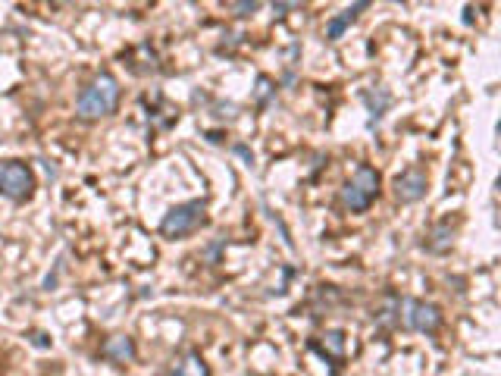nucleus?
<instances>
[{
  "label": "nucleus",
  "instance_id": "nucleus-1",
  "mask_svg": "<svg viewBox=\"0 0 501 376\" xmlns=\"http://www.w3.org/2000/svg\"><path fill=\"white\" fill-rule=\"evenodd\" d=\"M116 103H119V82L113 72H101L95 75V82L88 88H81L79 101H75V113H79V119H101L113 113Z\"/></svg>",
  "mask_w": 501,
  "mask_h": 376
},
{
  "label": "nucleus",
  "instance_id": "nucleus-2",
  "mask_svg": "<svg viewBox=\"0 0 501 376\" xmlns=\"http://www.w3.org/2000/svg\"><path fill=\"white\" fill-rule=\"evenodd\" d=\"M380 172L373 170V166L360 164L357 172H354L351 179H348L345 185H342L339 192V204L345 207L348 213H364L370 210V204L376 201V195H380Z\"/></svg>",
  "mask_w": 501,
  "mask_h": 376
},
{
  "label": "nucleus",
  "instance_id": "nucleus-3",
  "mask_svg": "<svg viewBox=\"0 0 501 376\" xmlns=\"http://www.w3.org/2000/svg\"><path fill=\"white\" fill-rule=\"evenodd\" d=\"M204 213H207V201L204 198H195V201H185V204L170 207L160 219V235L163 239H170V241H176V239H185V235L197 232V229L204 226V219H207Z\"/></svg>",
  "mask_w": 501,
  "mask_h": 376
},
{
  "label": "nucleus",
  "instance_id": "nucleus-4",
  "mask_svg": "<svg viewBox=\"0 0 501 376\" xmlns=\"http://www.w3.org/2000/svg\"><path fill=\"white\" fill-rule=\"evenodd\" d=\"M35 192V172L22 160H3L0 164V195L13 204L28 201Z\"/></svg>",
  "mask_w": 501,
  "mask_h": 376
},
{
  "label": "nucleus",
  "instance_id": "nucleus-5",
  "mask_svg": "<svg viewBox=\"0 0 501 376\" xmlns=\"http://www.w3.org/2000/svg\"><path fill=\"white\" fill-rule=\"evenodd\" d=\"M407 326L417 329V333H439L442 326V308L439 304H429V301H407Z\"/></svg>",
  "mask_w": 501,
  "mask_h": 376
},
{
  "label": "nucleus",
  "instance_id": "nucleus-6",
  "mask_svg": "<svg viewBox=\"0 0 501 376\" xmlns=\"http://www.w3.org/2000/svg\"><path fill=\"white\" fill-rule=\"evenodd\" d=\"M395 198L401 201V204H417L420 198H426V172L420 170V166H411V170H404L398 179H395Z\"/></svg>",
  "mask_w": 501,
  "mask_h": 376
},
{
  "label": "nucleus",
  "instance_id": "nucleus-7",
  "mask_svg": "<svg viewBox=\"0 0 501 376\" xmlns=\"http://www.w3.org/2000/svg\"><path fill=\"white\" fill-rule=\"evenodd\" d=\"M307 348L317 351L323 361H332V373H339L342 361H345V333L329 329V333L320 335V339H311V342H307Z\"/></svg>",
  "mask_w": 501,
  "mask_h": 376
},
{
  "label": "nucleus",
  "instance_id": "nucleus-8",
  "mask_svg": "<svg viewBox=\"0 0 501 376\" xmlns=\"http://www.w3.org/2000/svg\"><path fill=\"white\" fill-rule=\"evenodd\" d=\"M366 7H370V3H366V0H360V3H351V7H345L339 16H332V19L326 22V41H339L342 34L351 28V22L357 19V16L364 13Z\"/></svg>",
  "mask_w": 501,
  "mask_h": 376
},
{
  "label": "nucleus",
  "instance_id": "nucleus-9",
  "mask_svg": "<svg viewBox=\"0 0 501 376\" xmlns=\"http://www.w3.org/2000/svg\"><path fill=\"white\" fill-rule=\"evenodd\" d=\"M101 357L104 361H113V364H129V361H135V342H132L129 335H110L101 348Z\"/></svg>",
  "mask_w": 501,
  "mask_h": 376
},
{
  "label": "nucleus",
  "instance_id": "nucleus-10",
  "mask_svg": "<svg viewBox=\"0 0 501 376\" xmlns=\"http://www.w3.org/2000/svg\"><path fill=\"white\" fill-rule=\"evenodd\" d=\"M364 103H366V110H370V126H376L382 119V113L389 110V103H392V95H389L386 88L364 91Z\"/></svg>",
  "mask_w": 501,
  "mask_h": 376
},
{
  "label": "nucleus",
  "instance_id": "nucleus-11",
  "mask_svg": "<svg viewBox=\"0 0 501 376\" xmlns=\"http://www.w3.org/2000/svg\"><path fill=\"white\" fill-rule=\"evenodd\" d=\"M170 376H207V367H204L201 355H195V351H191L188 357H182V361L173 364Z\"/></svg>",
  "mask_w": 501,
  "mask_h": 376
},
{
  "label": "nucleus",
  "instance_id": "nucleus-12",
  "mask_svg": "<svg viewBox=\"0 0 501 376\" xmlns=\"http://www.w3.org/2000/svg\"><path fill=\"white\" fill-rule=\"evenodd\" d=\"M398 308H401V298H398L395 292H389V295H386V304H382V308L376 310V314H373V320L380 323V326H386V329H389V326H395V323H398L395 310H398Z\"/></svg>",
  "mask_w": 501,
  "mask_h": 376
},
{
  "label": "nucleus",
  "instance_id": "nucleus-13",
  "mask_svg": "<svg viewBox=\"0 0 501 376\" xmlns=\"http://www.w3.org/2000/svg\"><path fill=\"white\" fill-rule=\"evenodd\" d=\"M426 248H429V251H435V254L448 251V248H451V229H448L445 223L435 226L433 235H429V241H426Z\"/></svg>",
  "mask_w": 501,
  "mask_h": 376
},
{
  "label": "nucleus",
  "instance_id": "nucleus-14",
  "mask_svg": "<svg viewBox=\"0 0 501 376\" xmlns=\"http://www.w3.org/2000/svg\"><path fill=\"white\" fill-rule=\"evenodd\" d=\"M232 10H235V16H254L260 10V3L257 0H250V3L244 0V3H232Z\"/></svg>",
  "mask_w": 501,
  "mask_h": 376
},
{
  "label": "nucleus",
  "instance_id": "nucleus-15",
  "mask_svg": "<svg viewBox=\"0 0 501 376\" xmlns=\"http://www.w3.org/2000/svg\"><path fill=\"white\" fill-rule=\"evenodd\" d=\"M270 91H276V88H273V82H270V79H266V75H260V79H257V101L264 103Z\"/></svg>",
  "mask_w": 501,
  "mask_h": 376
},
{
  "label": "nucleus",
  "instance_id": "nucleus-16",
  "mask_svg": "<svg viewBox=\"0 0 501 376\" xmlns=\"http://www.w3.org/2000/svg\"><path fill=\"white\" fill-rule=\"evenodd\" d=\"M298 3H273V10H276V16L282 19V16H288V10H295Z\"/></svg>",
  "mask_w": 501,
  "mask_h": 376
},
{
  "label": "nucleus",
  "instance_id": "nucleus-17",
  "mask_svg": "<svg viewBox=\"0 0 501 376\" xmlns=\"http://www.w3.org/2000/svg\"><path fill=\"white\" fill-rule=\"evenodd\" d=\"M235 154H242V157L248 160V164H254V154H250V150L244 148V144H235Z\"/></svg>",
  "mask_w": 501,
  "mask_h": 376
}]
</instances>
